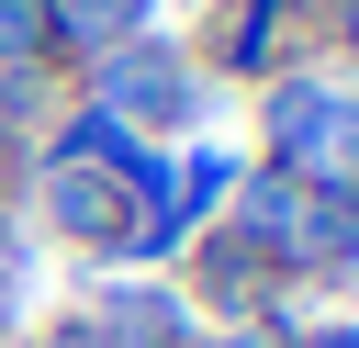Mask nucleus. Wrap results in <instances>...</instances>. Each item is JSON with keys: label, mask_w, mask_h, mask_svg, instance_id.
Returning <instances> with one entry per match:
<instances>
[{"label": "nucleus", "mask_w": 359, "mask_h": 348, "mask_svg": "<svg viewBox=\"0 0 359 348\" xmlns=\"http://www.w3.org/2000/svg\"><path fill=\"white\" fill-rule=\"evenodd\" d=\"M135 11H146V0H67V22H79V34H90V45H112V34H123V22H135Z\"/></svg>", "instance_id": "obj_1"}, {"label": "nucleus", "mask_w": 359, "mask_h": 348, "mask_svg": "<svg viewBox=\"0 0 359 348\" xmlns=\"http://www.w3.org/2000/svg\"><path fill=\"white\" fill-rule=\"evenodd\" d=\"M45 45V0H0V56H34Z\"/></svg>", "instance_id": "obj_2"}]
</instances>
